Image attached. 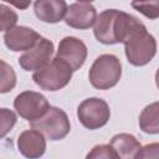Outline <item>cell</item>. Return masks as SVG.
Returning a JSON list of instances; mask_svg holds the SVG:
<instances>
[{
  "instance_id": "1",
  "label": "cell",
  "mask_w": 159,
  "mask_h": 159,
  "mask_svg": "<svg viewBox=\"0 0 159 159\" xmlns=\"http://www.w3.org/2000/svg\"><path fill=\"white\" fill-rule=\"evenodd\" d=\"M123 45L128 62L135 67L145 66L157 53V40L147 31L145 25L134 31Z\"/></svg>"
},
{
  "instance_id": "2",
  "label": "cell",
  "mask_w": 159,
  "mask_h": 159,
  "mask_svg": "<svg viewBox=\"0 0 159 159\" xmlns=\"http://www.w3.org/2000/svg\"><path fill=\"white\" fill-rule=\"evenodd\" d=\"M122 76V65L117 56L103 53L92 63L88 73L91 84L96 89H109L114 87Z\"/></svg>"
},
{
  "instance_id": "3",
  "label": "cell",
  "mask_w": 159,
  "mask_h": 159,
  "mask_svg": "<svg viewBox=\"0 0 159 159\" xmlns=\"http://www.w3.org/2000/svg\"><path fill=\"white\" fill-rule=\"evenodd\" d=\"M73 72L75 71L67 62L55 57L46 66L35 71L32 80L41 89L55 92L70 83Z\"/></svg>"
},
{
  "instance_id": "4",
  "label": "cell",
  "mask_w": 159,
  "mask_h": 159,
  "mask_svg": "<svg viewBox=\"0 0 159 159\" xmlns=\"http://www.w3.org/2000/svg\"><path fill=\"white\" fill-rule=\"evenodd\" d=\"M30 127L40 130L50 140H61L70 133L71 123L63 109L50 106L41 118L30 122Z\"/></svg>"
},
{
  "instance_id": "5",
  "label": "cell",
  "mask_w": 159,
  "mask_h": 159,
  "mask_svg": "<svg viewBox=\"0 0 159 159\" xmlns=\"http://www.w3.org/2000/svg\"><path fill=\"white\" fill-rule=\"evenodd\" d=\"M111 117L108 103L98 97H91L80 103L77 107V118L80 123L89 129L96 130L104 127Z\"/></svg>"
},
{
  "instance_id": "6",
  "label": "cell",
  "mask_w": 159,
  "mask_h": 159,
  "mask_svg": "<svg viewBox=\"0 0 159 159\" xmlns=\"http://www.w3.org/2000/svg\"><path fill=\"white\" fill-rule=\"evenodd\" d=\"M14 108L19 116L29 122L41 118L50 108L47 98L35 91H24L14 99Z\"/></svg>"
},
{
  "instance_id": "7",
  "label": "cell",
  "mask_w": 159,
  "mask_h": 159,
  "mask_svg": "<svg viewBox=\"0 0 159 159\" xmlns=\"http://www.w3.org/2000/svg\"><path fill=\"white\" fill-rule=\"evenodd\" d=\"M53 50V42L46 37H41L32 48L19 57V65L25 71H37L50 62Z\"/></svg>"
},
{
  "instance_id": "8",
  "label": "cell",
  "mask_w": 159,
  "mask_h": 159,
  "mask_svg": "<svg viewBox=\"0 0 159 159\" xmlns=\"http://www.w3.org/2000/svg\"><path fill=\"white\" fill-rule=\"evenodd\" d=\"M87 53V46L82 40L75 36H66L58 43L56 57L67 62L73 71H77L86 62Z\"/></svg>"
},
{
  "instance_id": "9",
  "label": "cell",
  "mask_w": 159,
  "mask_h": 159,
  "mask_svg": "<svg viewBox=\"0 0 159 159\" xmlns=\"http://www.w3.org/2000/svg\"><path fill=\"white\" fill-rule=\"evenodd\" d=\"M42 36L36 32L34 29L27 27V26H15L4 34V43L5 46L14 51H27L32 48L39 40Z\"/></svg>"
},
{
  "instance_id": "10",
  "label": "cell",
  "mask_w": 159,
  "mask_h": 159,
  "mask_svg": "<svg viewBox=\"0 0 159 159\" xmlns=\"http://www.w3.org/2000/svg\"><path fill=\"white\" fill-rule=\"evenodd\" d=\"M97 19V11L91 2H75L67 7L65 22L67 26L77 30L92 27Z\"/></svg>"
},
{
  "instance_id": "11",
  "label": "cell",
  "mask_w": 159,
  "mask_h": 159,
  "mask_svg": "<svg viewBox=\"0 0 159 159\" xmlns=\"http://www.w3.org/2000/svg\"><path fill=\"white\" fill-rule=\"evenodd\" d=\"M17 149L26 158H40L46 152L45 135L40 130L34 128L24 130L17 138Z\"/></svg>"
},
{
  "instance_id": "12",
  "label": "cell",
  "mask_w": 159,
  "mask_h": 159,
  "mask_svg": "<svg viewBox=\"0 0 159 159\" xmlns=\"http://www.w3.org/2000/svg\"><path fill=\"white\" fill-rule=\"evenodd\" d=\"M34 11L39 20L47 24H56L67 12L66 0H35Z\"/></svg>"
},
{
  "instance_id": "13",
  "label": "cell",
  "mask_w": 159,
  "mask_h": 159,
  "mask_svg": "<svg viewBox=\"0 0 159 159\" xmlns=\"http://www.w3.org/2000/svg\"><path fill=\"white\" fill-rule=\"evenodd\" d=\"M117 11V9H107L97 15L93 25V34L98 42L103 45H116L113 36V22Z\"/></svg>"
},
{
  "instance_id": "14",
  "label": "cell",
  "mask_w": 159,
  "mask_h": 159,
  "mask_svg": "<svg viewBox=\"0 0 159 159\" xmlns=\"http://www.w3.org/2000/svg\"><path fill=\"white\" fill-rule=\"evenodd\" d=\"M109 144L116 150L118 158H122V159L135 158L137 153L142 148L139 140L133 134H129V133H119L113 135Z\"/></svg>"
},
{
  "instance_id": "15",
  "label": "cell",
  "mask_w": 159,
  "mask_h": 159,
  "mask_svg": "<svg viewBox=\"0 0 159 159\" xmlns=\"http://www.w3.org/2000/svg\"><path fill=\"white\" fill-rule=\"evenodd\" d=\"M139 128L147 134H159V102L150 103L140 112Z\"/></svg>"
},
{
  "instance_id": "16",
  "label": "cell",
  "mask_w": 159,
  "mask_h": 159,
  "mask_svg": "<svg viewBox=\"0 0 159 159\" xmlns=\"http://www.w3.org/2000/svg\"><path fill=\"white\" fill-rule=\"evenodd\" d=\"M130 5L149 20L159 17V0H132Z\"/></svg>"
},
{
  "instance_id": "17",
  "label": "cell",
  "mask_w": 159,
  "mask_h": 159,
  "mask_svg": "<svg viewBox=\"0 0 159 159\" xmlns=\"http://www.w3.org/2000/svg\"><path fill=\"white\" fill-rule=\"evenodd\" d=\"M1 63V87L0 92L6 93L11 91L16 84V75L11 66H9L4 60L0 61Z\"/></svg>"
},
{
  "instance_id": "18",
  "label": "cell",
  "mask_w": 159,
  "mask_h": 159,
  "mask_svg": "<svg viewBox=\"0 0 159 159\" xmlns=\"http://www.w3.org/2000/svg\"><path fill=\"white\" fill-rule=\"evenodd\" d=\"M87 159H116L118 158L116 150L111 144H98L86 155Z\"/></svg>"
},
{
  "instance_id": "19",
  "label": "cell",
  "mask_w": 159,
  "mask_h": 159,
  "mask_svg": "<svg viewBox=\"0 0 159 159\" xmlns=\"http://www.w3.org/2000/svg\"><path fill=\"white\" fill-rule=\"evenodd\" d=\"M0 12H1V31H7L12 27H15L17 22V14L7 7L6 5H0Z\"/></svg>"
},
{
  "instance_id": "20",
  "label": "cell",
  "mask_w": 159,
  "mask_h": 159,
  "mask_svg": "<svg viewBox=\"0 0 159 159\" xmlns=\"http://www.w3.org/2000/svg\"><path fill=\"white\" fill-rule=\"evenodd\" d=\"M16 123V114L7 108H1V137L4 138Z\"/></svg>"
},
{
  "instance_id": "21",
  "label": "cell",
  "mask_w": 159,
  "mask_h": 159,
  "mask_svg": "<svg viewBox=\"0 0 159 159\" xmlns=\"http://www.w3.org/2000/svg\"><path fill=\"white\" fill-rule=\"evenodd\" d=\"M135 158L138 159H152V158H155V159H159V143H150V144H147L144 147H142L139 149V152L137 153Z\"/></svg>"
},
{
  "instance_id": "22",
  "label": "cell",
  "mask_w": 159,
  "mask_h": 159,
  "mask_svg": "<svg viewBox=\"0 0 159 159\" xmlns=\"http://www.w3.org/2000/svg\"><path fill=\"white\" fill-rule=\"evenodd\" d=\"M2 1L11 4L19 10H26L31 4V0H2Z\"/></svg>"
},
{
  "instance_id": "23",
  "label": "cell",
  "mask_w": 159,
  "mask_h": 159,
  "mask_svg": "<svg viewBox=\"0 0 159 159\" xmlns=\"http://www.w3.org/2000/svg\"><path fill=\"white\" fill-rule=\"evenodd\" d=\"M155 84H157V87H158V89H159V68H158L157 72H155Z\"/></svg>"
},
{
  "instance_id": "24",
  "label": "cell",
  "mask_w": 159,
  "mask_h": 159,
  "mask_svg": "<svg viewBox=\"0 0 159 159\" xmlns=\"http://www.w3.org/2000/svg\"><path fill=\"white\" fill-rule=\"evenodd\" d=\"M78 2H92V1H94V0H77Z\"/></svg>"
}]
</instances>
